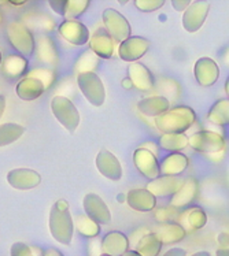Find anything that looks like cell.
<instances>
[{
  "mask_svg": "<svg viewBox=\"0 0 229 256\" xmlns=\"http://www.w3.org/2000/svg\"><path fill=\"white\" fill-rule=\"evenodd\" d=\"M104 29L115 42H122L130 37V24L120 11L114 8H106L102 14Z\"/></svg>",
  "mask_w": 229,
  "mask_h": 256,
  "instance_id": "cell-7",
  "label": "cell"
},
{
  "mask_svg": "<svg viewBox=\"0 0 229 256\" xmlns=\"http://www.w3.org/2000/svg\"><path fill=\"white\" fill-rule=\"evenodd\" d=\"M43 256H63L61 252L55 250V248H48L47 251H44Z\"/></svg>",
  "mask_w": 229,
  "mask_h": 256,
  "instance_id": "cell-46",
  "label": "cell"
},
{
  "mask_svg": "<svg viewBox=\"0 0 229 256\" xmlns=\"http://www.w3.org/2000/svg\"><path fill=\"white\" fill-rule=\"evenodd\" d=\"M77 85L89 104L94 107L103 106L106 100V88L98 74L94 72L77 74Z\"/></svg>",
  "mask_w": 229,
  "mask_h": 256,
  "instance_id": "cell-6",
  "label": "cell"
},
{
  "mask_svg": "<svg viewBox=\"0 0 229 256\" xmlns=\"http://www.w3.org/2000/svg\"><path fill=\"white\" fill-rule=\"evenodd\" d=\"M25 133V128L14 122H7L0 125V148L7 146L20 140Z\"/></svg>",
  "mask_w": 229,
  "mask_h": 256,
  "instance_id": "cell-32",
  "label": "cell"
},
{
  "mask_svg": "<svg viewBox=\"0 0 229 256\" xmlns=\"http://www.w3.org/2000/svg\"><path fill=\"white\" fill-rule=\"evenodd\" d=\"M133 163H135L136 168L140 172L141 176L146 177L147 180H150V181L158 177V176H161L158 158L146 148L139 146L137 150H135V152H133Z\"/></svg>",
  "mask_w": 229,
  "mask_h": 256,
  "instance_id": "cell-15",
  "label": "cell"
},
{
  "mask_svg": "<svg viewBox=\"0 0 229 256\" xmlns=\"http://www.w3.org/2000/svg\"><path fill=\"white\" fill-rule=\"evenodd\" d=\"M3 24V14H2V11H0V25Z\"/></svg>",
  "mask_w": 229,
  "mask_h": 256,
  "instance_id": "cell-55",
  "label": "cell"
},
{
  "mask_svg": "<svg viewBox=\"0 0 229 256\" xmlns=\"http://www.w3.org/2000/svg\"><path fill=\"white\" fill-rule=\"evenodd\" d=\"M100 256H110V255H106V254H102V255Z\"/></svg>",
  "mask_w": 229,
  "mask_h": 256,
  "instance_id": "cell-57",
  "label": "cell"
},
{
  "mask_svg": "<svg viewBox=\"0 0 229 256\" xmlns=\"http://www.w3.org/2000/svg\"><path fill=\"white\" fill-rule=\"evenodd\" d=\"M122 86L125 89H132L133 88V85H132V81L129 80V77L128 78H124L122 80Z\"/></svg>",
  "mask_w": 229,
  "mask_h": 256,
  "instance_id": "cell-48",
  "label": "cell"
},
{
  "mask_svg": "<svg viewBox=\"0 0 229 256\" xmlns=\"http://www.w3.org/2000/svg\"><path fill=\"white\" fill-rule=\"evenodd\" d=\"M50 232L54 240L63 246H70L73 240L74 224L68 200L59 199L52 204L50 211Z\"/></svg>",
  "mask_w": 229,
  "mask_h": 256,
  "instance_id": "cell-1",
  "label": "cell"
},
{
  "mask_svg": "<svg viewBox=\"0 0 229 256\" xmlns=\"http://www.w3.org/2000/svg\"><path fill=\"white\" fill-rule=\"evenodd\" d=\"M89 50L102 59H110L114 55L115 42L110 37L106 29L99 28L94 32L92 37H89Z\"/></svg>",
  "mask_w": 229,
  "mask_h": 256,
  "instance_id": "cell-16",
  "label": "cell"
},
{
  "mask_svg": "<svg viewBox=\"0 0 229 256\" xmlns=\"http://www.w3.org/2000/svg\"><path fill=\"white\" fill-rule=\"evenodd\" d=\"M154 120L155 128L162 133H185L196 122V114L188 106H176Z\"/></svg>",
  "mask_w": 229,
  "mask_h": 256,
  "instance_id": "cell-2",
  "label": "cell"
},
{
  "mask_svg": "<svg viewBox=\"0 0 229 256\" xmlns=\"http://www.w3.org/2000/svg\"><path fill=\"white\" fill-rule=\"evenodd\" d=\"M51 112L55 120L70 133L77 130L80 125V112L73 102L65 96H54L51 100Z\"/></svg>",
  "mask_w": 229,
  "mask_h": 256,
  "instance_id": "cell-3",
  "label": "cell"
},
{
  "mask_svg": "<svg viewBox=\"0 0 229 256\" xmlns=\"http://www.w3.org/2000/svg\"><path fill=\"white\" fill-rule=\"evenodd\" d=\"M122 256H141V255L139 254V252H136V251H126Z\"/></svg>",
  "mask_w": 229,
  "mask_h": 256,
  "instance_id": "cell-51",
  "label": "cell"
},
{
  "mask_svg": "<svg viewBox=\"0 0 229 256\" xmlns=\"http://www.w3.org/2000/svg\"><path fill=\"white\" fill-rule=\"evenodd\" d=\"M159 146L169 154L181 152L188 146V136L185 133H163L159 137Z\"/></svg>",
  "mask_w": 229,
  "mask_h": 256,
  "instance_id": "cell-29",
  "label": "cell"
},
{
  "mask_svg": "<svg viewBox=\"0 0 229 256\" xmlns=\"http://www.w3.org/2000/svg\"><path fill=\"white\" fill-rule=\"evenodd\" d=\"M6 103H7V100H6V96H5V94H0V120H2V116H3V114H5Z\"/></svg>",
  "mask_w": 229,
  "mask_h": 256,
  "instance_id": "cell-45",
  "label": "cell"
},
{
  "mask_svg": "<svg viewBox=\"0 0 229 256\" xmlns=\"http://www.w3.org/2000/svg\"><path fill=\"white\" fill-rule=\"evenodd\" d=\"M74 228L77 229V232L84 237L88 238H95L98 237L100 233V225L96 224L94 220H91L87 215H78L76 220H73Z\"/></svg>",
  "mask_w": 229,
  "mask_h": 256,
  "instance_id": "cell-33",
  "label": "cell"
},
{
  "mask_svg": "<svg viewBox=\"0 0 229 256\" xmlns=\"http://www.w3.org/2000/svg\"><path fill=\"white\" fill-rule=\"evenodd\" d=\"M215 256H229V251L224 250V248H218L215 252Z\"/></svg>",
  "mask_w": 229,
  "mask_h": 256,
  "instance_id": "cell-49",
  "label": "cell"
},
{
  "mask_svg": "<svg viewBox=\"0 0 229 256\" xmlns=\"http://www.w3.org/2000/svg\"><path fill=\"white\" fill-rule=\"evenodd\" d=\"M117 200H118V202H120V203H125V200H126L125 194H121L120 196H118V198H117Z\"/></svg>",
  "mask_w": 229,
  "mask_h": 256,
  "instance_id": "cell-52",
  "label": "cell"
},
{
  "mask_svg": "<svg viewBox=\"0 0 229 256\" xmlns=\"http://www.w3.org/2000/svg\"><path fill=\"white\" fill-rule=\"evenodd\" d=\"M83 207L85 215L94 220L99 225H107L111 222V212L109 206L106 204L99 194H87L83 199Z\"/></svg>",
  "mask_w": 229,
  "mask_h": 256,
  "instance_id": "cell-9",
  "label": "cell"
},
{
  "mask_svg": "<svg viewBox=\"0 0 229 256\" xmlns=\"http://www.w3.org/2000/svg\"><path fill=\"white\" fill-rule=\"evenodd\" d=\"M188 146L206 155L222 154L226 150V140L222 134L213 130H200L188 137Z\"/></svg>",
  "mask_w": 229,
  "mask_h": 256,
  "instance_id": "cell-5",
  "label": "cell"
},
{
  "mask_svg": "<svg viewBox=\"0 0 229 256\" xmlns=\"http://www.w3.org/2000/svg\"><path fill=\"white\" fill-rule=\"evenodd\" d=\"M218 246L219 248H224V250H228V232H222L218 234Z\"/></svg>",
  "mask_w": 229,
  "mask_h": 256,
  "instance_id": "cell-42",
  "label": "cell"
},
{
  "mask_svg": "<svg viewBox=\"0 0 229 256\" xmlns=\"http://www.w3.org/2000/svg\"><path fill=\"white\" fill-rule=\"evenodd\" d=\"M177 208H174L172 206H167V207H161V208H158L155 211V220L158 222H162V224H165V222H170L174 218H177L178 215Z\"/></svg>",
  "mask_w": 229,
  "mask_h": 256,
  "instance_id": "cell-39",
  "label": "cell"
},
{
  "mask_svg": "<svg viewBox=\"0 0 229 256\" xmlns=\"http://www.w3.org/2000/svg\"><path fill=\"white\" fill-rule=\"evenodd\" d=\"M98 172L110 181H120L122 178V166L118 158L107 150H100L95 159Z\"/></svg>",
  "mask_w": 229,
  "mask_h": 256,
  "instance_id": "cell-13",
  "label": "cell"
},
{
  "mask_svg": "<svg viewBox=\"0 0 229 256\" xmlns=\"http://www.w3.org/2000/svg\"><path fill=\"white\" fill-rule=\"evenodd\" d=\"M162 256H187V251L182 248H172L167 252H165Z\"/></svg>",
  "mask_w": 229,
  "mask_h": 256,
  "instance_id": "cell-43",
  "label": "cell"
},
{
  "mask_svg": "<svg viewBox=\"0 0 229 256\" xmlns=\"http://www.w3.org/2000/svg\"><path fill=\"white\" fill-rule=\"evenodd\" d=\"M26 76L39 80L44 85L46 90L51 88L52 85L55 84V81H57V73L52 68H35V70L29 72Z\"/></svg>",
  "mask_w": 229,
  "mask_h": 256,
  "instance_id": "cell-35",
  "label": "cell"
},
{
  "mask_svg": "<svg viewBox=\"0 0 229 256\" xmlns=\"http://www.w3.org/2000/svg\"><path fill=\"white\" fill-rule=\"evenodd\" d=\"M126 204L139 212H150L156 207V198L147 189H132L126 194Z\"/></svg>",
  "mask_w": 229,
  "mask_h": 256,
  "instance_id": "cell-21",
  "label": "cell"
},
{
  "mask_svg": "<svg viewBox=\"0 0 229 256\" xmlns=\"http://www.w3.org/2000/svg\"><path fill=\"white\" fill-rule=\"evenodd\" d=\"M166 0H135V7L143 12H152L162 8Z\"/></svg>",
  "mask_w": 229,
  "mask_h": 256,
  "instance_id": "cell-37",
  "label": "cell"
},
{
  "mask_svg": "<svg viewBox=\"0 0 229 256\" xmlns=\"http://www.w3.org/2000/svg\"><path fill=\"white\" fill-rule=\"evenodd\" d=\"M225 94H229V80L225 81Z\"/></svg>",
  "mask_w": 229,
  "mask_h": 256,
  "instance_id": "cell-53",
  "label": "cell"
},
{
  "mask_svg": "<svg viewBox=\"0 0 229 256\" xmlns=\"http://www.w3.org/2000/svg\"><path fill=\"white\" fill-rule=\"evenodd\" d=\"M177 224L181 226L185 232H196L203 229L207 224V214L200 207H191L184 210L182 212H178Z\"/></svg>",
  "mask_w": 229,
  "mask_h": 256,
  "instance_id": "cell-19",
  "label": "cell"
},
{
  "mask_svg": "<svg viewBox=\"0 0 229 256\" xmlns=\"http://www.w3.org/2000/svg\"><path fill=\"white\" fill-rule=\"evenodd\" d=\"M170 2H172L173 8L176 11H178V12L185 10L188 6L192 3V0H170Z\"/></svg>",
  "mask_w": 229,
  "mask_h": 256,
  "instance_id": "cell-41",
  "label": "cell"
},
{
  "mask_svg": "<svg viewBox=\"0 0 229 256\" xmlns=\"http://www.w3.org/2000/svg\"><path fill=\"white\" fill-rule=\"evenodd\" d=\"M59 34L70 44L73 46H85L89 42V30L88 28L84 25L83 22L77 20H66L58 26Z\"/></svg>",
  "mask_w": 229,
  "mask_h": 256,
  "instance_id": "cell-14",
  "label": "cell"
},
{
  "mask_svg": "<svg viewBox=\"0 0 229 256\" xmlns=\"http://www.w3.org/2000/svg\"><path fill=\"white\" fill-rule=\"evenodd\" d=\"M7 182L11 188L18 190H29L42 184V176L33 168H13L7 174Z\"/></svg>",
  "mask_w": 229,
  "mask_h": 256,
  "instance_id": "cell-11",
  "label": "cell"
},
{
  "mask_svg": "<svg viewBox=\"0 0 229 256\" xmlns=\"http://www.w3.org/2000/svg\"><path fill=\"white\" fill-rule=\"evenodd\" d=\"M193 76L200 86H213L219 78L218 64L211 58H199L193 66Z\"/></svg>",
  "mask_w": 229,
  "mask_h": 256,
  "instance_id": "cell-12",
  "label": "cell"
},
{
  "mask_svg": "<svg viewBox=\"0 0 229 256\" xmlns=\"http://www.w3.org/2000/svg\"><path fill=\"white\" fill-rule=\"evenodd\" d=\"M37 252L39 250H36L35 246H29L25 242H14L11 246L10 255L11 256H37Z\"/></svg>",
  "mask_w": 229,
  "mask_h": 256,
  "instance_id": "cell-38",
  "label": "cell"
},
{
  "mask_svg": "<svg viewBox=\"0 0 229 256\" xmlns=\"http://www.w3.org/2000/svg\"><path fill=\"white\" fill-rule=\"evenodd\" d=\"M16 92L20 99L25 100V102H32V100H36L40 96H43L44 92H46V88L37 78L26 76V77L18 81V84L16 86Z\"/></svg>",
  "mask_w": 229,
  "mask_h": 256,
  "instance_id": "cell-26",
  "label": "cell"
},
{
  "mask_svg": "<svg viewBox=\"0 0 229 256\" xmlns=\"http://www.w3.org/2000/svg\"><path fill=\"white\" fill-rule=\"evenodd\" d=\"M154 234L159 238V241L163 244H176L185 238L187 232L178 225L177 222H165L158 225L152 232Z\"/></svg>",
  "mask_w": 229,
  "mask_h": 256,
  "instance_id": "cell-25",
  "label": "cell"
},
{
  "mask_svg": "<svg viewBox=\"0 0 229 256\" xmlns=\"http://www.w3.org/2000/svg\"><path fill=\"white\" fill-rule=\"evenodd\" d=\"M162 250V242L154 233H147L137 241L136 252L141 256H158Z\"/></svg>",
  "mask_w": 229,
  "mask_h": 256,
  "instance_id": "cell-31",
  "label": "cell"
},
{
  "mask_svg": "<svg viewBox=\"0 0 229 256\" xmlns=\"http://www.w3.org/2000/svg\"><path fill=\"white\" fill-rule=\"evenodd\" d=\"M181 184V178L176 176H158L151 180V182H148L146 189L155 198H166L176 194Z\"/></svg>",
  "mask_w": 229,
  "mask_h": 256,
  "instance_id": "cell-17",
  "label": "cell"
},
{
  "mask_svg": "<svg viewBox=\"0 0 229 256\" xmlns=\"http://www.w3.org/2000/svg\"><path fill=\"white\" fill-rule=\"evenodd\" d=\"M2 60H3V56H2V52H0V64H2Z\"/></svg>",
  "mask_w": 229,
  "mask_h": 256,
  "instance_id": "cell-56",
  "label": "cell"
},
{
  "mask_svg": "<svg viewBox=\"0 0 229 256\" xmlns=\"http://www.w3.org/2000/svg\"><path fill=\"white\" fill-rule=\"evenodd\" d=\"M28 59L22 55H9L5 58V60H2V73L5 74L9 78H20L28 70Z\"/></svg>",
  "mask_w": 229,
  "mask_h": 256,
  "instance_id": "cell-27",
  "label": "cell"
},
{
  "mask_svg": "<svg viewBox=\"0 0 229 256\" xmlns=\"http://www.w3.org/2000/svg\"><path fill=\"white\" fill-rule=\"evenodd\" d=\"M210 11V3L207 0H196L188 6L182 14V26L188 33H196L203 26Z\"/></svg>",
  "mask_w": 229,
  "mask_h": 256,
  "instance_id": "cell-8",
  "label": "cell"
},
{
  "mask_svg": "<svg viewBox=\"0 0 229 256\" xmlns=\"http://www.w3.org/2000/svg\"><path fill=\"white\" fill-rule=\"evenodd\" d=\"M189 164V159L182 152H170L169 155L159 162V172L161 176H176L185 172Z\"/></svg>",
  "mask_w": 229,
  "mask_h": 256,
  "instance_id": "cell-22",
  "label": "cell"
},
{
  "mask_svg": "<svg viewBox=\"0 0 229 256\" xmlns=\"http://www.w3.org/2000/svg\"><path fill=\"white\" fill-rule=\"evenodd\" d=\"M89 4H91V0H68L65 16L68 20H76L78 16H83Z\"/></svg>",
  "mask_w": 229,
  "mask_h": 256,
  "instance_id": "cell-36",
  "label": "cell"
},
{
  "mask_svg": "<svg viewBox=\"0 0 229 256\" xmlns=\"http://www.w3.org/2000/svg\"><path fill=\"white\" fill-rule=\"evenodd\" d=\"M191 256H211V255H210V252H207V251H199V252H195V254H192Z\"/></svg>",
  "mask_w": 229,
  "mask_h": 256,
  "instance_id": "cell-50",
  "label": "cell"
},
{
  "mask_svg": "<svg viewBox=\"0 0 229 256\" xmlns=\"http://www.w3.org/2000/svg\"><path fill=\"white\" fill-rule=\"evenodd\" d=\"M129 251V238L121 232H110L102 240V252L110 256H122Z\"/></svg>",
  "mask_w": 229,
  "mask_h": 256,
  "instance_id": "cell-23",
  "label": "cell"
},
{
  "mask_svg": "<svg viewBox=\"0 0 229 256\" xmlns=\"http://www.w3.org/2000/svg\"><path fill=\"white\" fill-rule=\"evenodd\" d=\"M6 33H7V38H9L13 48H16V51H18L20 55H22L24 58L32 56L33 52L36 51L35 37L31 33V30L21 22H10L7 25Z\"/></svg>",
  "mask_w": 229,
  "mask_h": 256,
  "instance_id": "cell-4",
  "label": "cell"
},
{
  "mask_svg": "<svg viewBox=\"0 0 229 256\" xmlns=\"http://www.w3.org/2000/svg\"><path fill=\"white\" fill-rule=\"evenodd\" d=\"M169 108H170V100L167 99L166 96H162V94L148 96V98L139 100V103H137L139 112L146 115V116H152V118L163 114Z\"/></svg>",
  "mask_w": 229,
  "mask_h": 256,
  "instance_id": "cell-24",
  "label": "cell"
},
{
  "mask_svg": "<svg viewBox=\"0 0 229 256\" xmlns=\"http://www.w3.org/2000/svg\"><path fill=\"white\" fill-rule=\"evenodd\" d=\"M117 2H118L120 4H126V3H129L130 0H117Z\"/></svg>",
  "mask_w": 229,
  "mask_h": 256,
  "instance_id": "cell-54",
  "label": "cell"
},
{
  "mask_svg": "<svg viewBox=\"0 0 229 256\" xmlns=\"http://www.w3.org/2000/svg\"><path fill=\"white\" fill-rule=\"evenodd\" d=\"M128 74H129V80L132 81L133 88H136L137 90L147 92L154 88V84H155L154 76L150 72V68L144 66L143 63H130L128 68Z\"/></svg>",
  "mask_w": 229,
  "mask_h": 256,
  "instance_id": "cell-20",
  "label": "cell"
},
{
  "mask_svg": "<svg viewBox=\"0 0 229 256\" xmlns=\"http://www.w3.org/2000/svg\"><path fill=\"white\" fill-rule=\"evenodd\" d=\"M50 7H51L54 12H57L58 16H65L66 12V7H68V0H48Z\"/></svg>",
  "mask_w": 229,
  "mask_h": 256,
  "instance_id": "cell-40",
  "label": "cell"
},
{
  "mask_svg": "<svg viewBox=\"0 0 229 256\" xmlns=\"http://www.w3.org/2000/svg\"><path fill=\"white\" fill-rule=\"evenodd\" d=\"M98 64H99V58L96 56L91 50H88V51H85L81 56L78 58L74 70H76V73L77 74L91 73V72H94L95 73Z\"/></svg>",
  "mask_w": 229,
  "mask_h": 256,
  "instance_id": "cell-34",
  "label": "cell"
},
{
  "mask_svg": "<svg viewBox=\"0 0 229 256\" xmlns=\"http://www.w3.org/2000/svg\"><path fill=\"white\" fill-rule=\"evenodd\" d=\"M10 4L16 6V7H21V6H24L28 2V0H7Z\"/></svg>",
  "mask_w": 229,
  "mask_h": 256,
  "instance_id": "cell-47",
  "label": "cell"
},
{
  "mask_svg": "<svg viewBox=\"0 0 229 256\" xmlns=\"http://www.w3.org/2000/svg\"><path fill=\"white\" fill-rule=\"evenodd\" d=\"M151 42L144 37L140 36H130L122 42H120L118 47V56L124 62H137L140 58H143L150 50Z\"/></svg>",
  "mask_w": 229,
  "mask_h": 256,
  "instance_id": "cell-10",
  "label": "cell"
},
{
  "mask_svg": "<svg viewBox=\"0 0 229 256\" xmlns=\"http://www.w3.org/2000/svg\"><path fill=\"white\" fill-rule=\"evenodd\" d=\"M37 58L50 66H57L59 63L57 44L54 42L51 37H39V40H37Z\"/></svg>",
  "mask_w": 229,
  "mask_h": 256,
  "instance_id": "cell-28",
  "label": "cell"
},
{
  "mask_svg": "<svg viewBox=\"0 0 229 256\" xmlns=\"http://www.w3.org/2000/svg\"><path fill=\"white\" fill-rule=\"evenodd\" d=\"M199 192V184L195 178H187L185 181H182L181 186L178 190L172 196L170 206L174 208H185L189 204H192Z\"/></svg>",
  "mask_w": 229,
  "mask_h": 256,
  "instance_id": "cell-18",
  "label": "cell"
},
{
  "mask_svg": "<svg viewBox=\"0 0 229 256\" xmlns=\"http://www.w3.org/2000/svg\"><path fill=\"white\" fill-rule=\"evenodd\" d=\"M207 120L215 126H228L229 124V100L219 99L208 110Z\"/></svg>",
  "mask_w": 229,
  "mask_h": 256,
  "instance_id": "cell-30",
  "label": "cell"
},
{
  "mask_svg": "<svg viewBox=\"0 0 229 256\" xmlns=\"http://www.w3.org/2000/svg\"><path fill=\"white\" fill-rule=\"evenodd\" d=\"M141 148H146V150H148L150 152H152L154 155H158V146L156 144H154V142H146V144H143V146H140Z\"/></svg>",
  "mask_w": 229,
  "mask_h": 256,
  "instance_id": "cell-44",
  "label": "cell"
}]
</instances>
